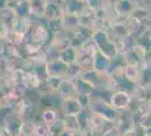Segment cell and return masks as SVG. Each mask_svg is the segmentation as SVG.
<instances>
[{"instance_id":"3","label":"cell","mask_w":151,"mask_h":136,"mask_svg":"<svg viewBox=\"0 0 151 136\" xmlns=\"http://www.w3.org/2000/svg\"><path fill=\"white\" fill-rule=\"evenodd\" d=\"M96 52H97V49L95 47L94 42L90 40L89 42L85 43L83 45L79 47L77 49V59H76V63L79 65V67L81 68L82 71L93 69Z\"/></svg>"},{"instance_id":"28","label":"cell","mask_w":151,"mask_h":136,"mask_svg":"<svg viewBox=\"0 0 151 136\" xmlns=\"http://www.w3.org/2000/svg\"><path fill=\"white\" fill-rule=\"evenodd\" d=\"M58 59L64 63L65 65L73 64L76 63V59H77V49L75 47H69V48L63 49L61 51H59Z\"/></svg>"},{"instance_id":"11","label":"cell","mask_w":151,"mask_h":136,"mask_svg":"<svg viewBox=\"0 0 151 136\" xmlns=\"http://www.w3.org/2000/svg\"><path fill=\"white\" fill-rule=\"evenodd\" d=\"M68 65H65L59 59L49 60L45 63V73L47 77H61L64 78Z\"/></svg>"},{"instance_id":"19","label":"cell","mask_w":151,"mask_h":136,"mask_svg":"<svg viewBox=\"0 0 151 136\" xmlns=\"http://www.w3.org/2000/svg\"><path fill=\"white\" fill-rule=\"evenodd\" d=\"M61 27L63 31L72 34L79 27V16L75 14H63L60 18Z\"/></svg>"},{"instance_id":"18","label":"cell","mask_w":151,"mask_h":136,"mask_svg":"<svg viewBox=\"0 0 151 136\" xmlns=\"http://www.w3.org/2000/svg\"><path fill=\"white\" fill-rule=\"evenodd\" d=\"M130 17L133 20H135L141 27H150V22H151L150 9H145V8L138 6L132 12V14L130 15Z\"/></svg>"},{"instance_id":"13","label":"cell","mask_w":151,"mask_h":136,"mask_svg":"<svg viewBox=\"0 0 151 136\" xmlns=\"http://www.w3.org/2000/svg\"><path fill=\"white\" fill-rule=\"evenodd\" d=\"M51 38L49 40L51 44L55 47L59 51H61L65 48L72 47V40H71V34L67 33L63 30H60L58 32L50 34Z\"/></svg>"},{"instance_id":"29","label":"cell","mask_w":151,"mask_h":136,"mask_svg":"<svg viewBox=\"0 0 151 136\" xmlns=\"http://www.w3.org/2000/svg\"><path fill=\"white\" fill-rule=\"evenodd\" d=\"M41 83V79L33 71H26L25 76H24V84L28 91H36L38 89V85Z\"/></svg>"},{"instance_id":"4","label":"cell","mask_w":151,"mask_h":136,"mask_svg":"<svg viewBox=\"0 0 151 136\" xmlns=\"http://www.w3.org/2000/svg\"><path fill=\"white\" fill-rule=\"evenodd\" d=\"M50 34L47 31V27L45 23L41 20H34L32 23L31 30L26 36V42H34L38 44H45L49 42Z\"/></svg>"},{"instance_id":"35","label":"cell","mask_w":151,"mask_h":136,"mask_svg":"<svg viewBox=\"0 0 151 136\" xmlns=\"http://www.w3.org/2000/svg\"><path fill=\"white\" fill-rule=\"evenodd\" d=\"M137 125L140 126L142 129H147V128H151V113L149 115H145V116L137 117Z\"/></svg>"},{"instance_id":"12","label":"cell","mask_w":151,"mask_h":136,"mask_svg":"<svg viewBox=\"0 0 151 136\" xmlns=\"http://www.w3.org/2000/svg\"><path fill=\"white\" fill-rule=\"evenodd\" d=\"M63 14L64 13H63L62 0H47L43 20H60Z\"/></svg>"},{"instance_id":"2","label":"cell","mask_w":151,"mask_h":136,"mask_svg":"<svg viewBox=\"0 0 151 136\" xmlns=\"http://www.w3.org/2000/svg\"><path fill=\"white\" fill-rule=\"evenodd\" d=\"M87 110L90 113L98 115V116L103 117L107 121H111L114 124L116 121V118L119 115V111L113 109L108 101H106L105 99H103L101 97H97V95H93L90 97Z\"/></svg>"},{"instance_id":"20","label":"cell","mask_w":151,"mask_h":136,"mask_svg":"<svg viewBox=\"0 0 151 136\" xmlns=\"http://www.w3.org/2000/svg\"><path fill=\"white\" fill-rule=\"evenodd\" d=\"M62 123L65 132L70 135H78L82 129L78 116H62Z\"/></svg>"},{"instance_id":"17","label":"cell","mask_w":151,"mask_h":136,"mask_svg":"<svg viewBox=\"0 0 151 136\" xmlns=\"http://www.w3.org/2000/svg\"><path fill=\"white\" fill-rule=\"evenodd\" d=\"M142 71L138 65H124L122 67V76L126 82L133 85H138L141 79Z\"/></svg>"},{"instance_id":"34","label":"cell","mask_w":151,"mask_h":136,"mask_svg":"<svg viewBox=\"0 0 151 136\" xmlns=\"http://www.w3.org/2000/svg\"><path fill=\"white\" fill-rule=\"evenodd\" d=\"M34 136H50V126L41 120H36Z\"/></svg>"},{"instance_id":"1","label":"cell","mask_w":151,"mask_h":136,"mask_svg":"<svg viewBox=\"0 0 151 136\" xmlns=\"http://www.w3.org/2000/svg\"><path fill=\"white\" fill-rule=\"evenodd\" d=\"M91 41L94 42L97 51L103 53L104 56H106L107 58L114 59L119 56L116 44L112 40V38L109 36V34L107 33L106 30L95 31L93 34V38H91Z\"/></svg>"},{"instance_id":"36","label":"cell","mask_w":151,"mask_h":136,"mask_svg":"<svg viewBox=\"0 0 151 136\" xmlns=\"http://www.w3.org/2000/svg\"><path fill=\"white\" fill-rule=\"evenodd\" d=\"M122 136H143V129H142L140 126L135 125L131 129L124 132V133L122 134Z\"/></svg>"},{"instance_id":"38","label":"cell","mask_w":151,"mask_h":136,"mask_svg":"<svg viewBox=\"0 0 151 136\" xmlns=\"http://www.w3.org/2000/svg\"><path fill=\"white\" fill-rule=\"evenodd\" d=\"M6 55V42L0 40V57Z\"/></svg>"},{"instance_id":"37","label":"cell","mask_w":151,"mask_h":136,"mask_svg":"<svg viewBox=\"0 0 151 136\" xmlns=\"http://www.w3.org/2000/svg\"><path fill=\"white\" fill-rule=\"evenodd\" d=\"M101 136H122V133L120 132V129L114 125L111 128L106 129L104 133H101Z\"/></svg>"},{"instance_id":"32","label":"cell","mask_w":151,"mask_h":136,"mask_svg":"<svg viewBox=\"0 0 151 136\" xmlns=\"http://www.w3.org/2000/svg\"><path fill=\"white\" fill-rule=\"evenodd\" d=\"M34 129H35V121L33 120L23 121L18 136H34Z\"/></svg>"},{"instance_id":"33","label":"cell","mask_w":151,"mask_h":136,"mask_svg":"<svg viewBox=\"0 0 151 136\" xmlns=\"http://www.w3.org/2000/svg\"><path fill=\"white\" fill-rule=\"evenodd\" d=\"M8 89L7 86L0 87V110L9 109L12 107V102L8 97Z\"/></svg>"},{"instance_id":"21","label":"cell","mask_w":151,"mask_h":136,"mask_svg":"<svg viewBox=\"0 0 151 136\" xmlns=\"http://www.w3.org/2000/svg\"><path fill=\"white\" fill-rule=\"evenodd\" d=\"M72 82L75 84L79 97H91L93 95H95V93H96L95 87L91 84L87 83L86 81H83L81 77H77Z\"/></svg>"},{"instance_id":"23","label":"cell","mask_w":151,"mask_h":136,"mask_svg":"<svg viewBox=\"0 0 151 136\" xmlns=\"http://www.w3.org/2000/svg\"><path fill=\"white\" fill-rule=\"evenodd\" d=\"M60 118H62V115L61 112H59L58 109H54V108H46V109H42L40 110V113H38L37 120H41L45 123L46 125H53L57 120H59Z\"/></svg>"},{"instance_id":"26","label":"cell","mask_w":151,"mask_h":136,"mask_svg":"<svg viewBox=\"0 0 151 136\" xmlns=\"http://www.w3.org/2000/svg\"><path fill=\"white\" fill-rule=\"evenodd\" d=\"M111 61H112V59L107 58L106 56H104L99 51H97L94 59L93 69L98 71V73H107L109 67H111Z\"/></svg>"},{"instance_id":"9","label":"cell","mask_w":151,"mask_h":136,"mask_svg":"<svg viewBox=\"0 0 151 136\" xmlns=\"http://www.w3.org/2000/svg\"><path fill=\"white\" fill-rule=\"evenodd\" d=\"M59 107L62 116H79L83 110L79 99H62Z\"/></svg>"},{"instance_id":"25","label":"cell","mask_w":151,"mask_h":136,"mask_svg":"<svg viewBox=\"0 0 151 136\" xmlns=\"http://www.w3.org/2000/svg\"><path fill=\"white\" fill-rule=\"evenodd\" d=\"M79 16V25L86 28H90L94 31V25L96 22V14L93 12L91 9H89L88 7L86 6V8L82 10L81 14L78 15Z\"/></svg>"},{"instance_id":"39","label":"cell","mask_w":151,"mask_h":136,"mask_svg":"<svg viewBox=\"0 0 151 136\" xmlns=\"http://www.w3.org/2000/svg\"><path fill=\"white\" fill-rule=\"evenodd\" d=\"M9 6V0H0V12L7 9Z\"/></svg>"},{"instance_id":"27","label":"cell","mask_w":151,"mask_h":136,"mask_svg":"<svg viewBox=\"0 0 151 136\" xmlns=\"http://www.w3.org/2000/svg\"><path fill=\"white\" fill-rule=\"evenodd\" d=\"M16 18L19 20H31V10L28 1H17V4L12 8Z\"/></svg>"},{"instance_id":"22","label":"cell","mask_w":151,"mask_h":136,"mask_svg":"<svg viewBox=\"0 0 151 136\" xmlns=\"http://www.w3.org/2000/svg\"><path fill=\"white\" fill-rule=\"evenodd\" d=\"M47 0H29V10H31V18L34 20H43Z\"/></svg>"},{"instance_id":"30","label":"cell","mask_w":151,"mask_h":136,"mask_svg":"<svg viewBox=\"0 0 151 136\" xmlns=\"http://www.w3.org/2000/svg\"><path fill=\"white\" fill-rule=\"evenodd\" d=\"M112 1L113 0H86V6L93 12L97 13L112 6Z\"/></svg>"},{"instance_id":"14","label":"cell","mask_w":151,"mask_h":136,"mask_svg":"<svg viewBox=\"0 0 151 136\" xmlns=\"http://www.w3.org/2000/svg\"><path fill=\"white\" fill-rule=\"evenodd\" d=\"M94 31L90 28H86L79 26L75 32L71 34V40H72V47H75L76 49H78L79 47L83 45L85 43L89 42L93 38Z\"/></svg>"},{"instance_id":"7","label":"cell","mask_w":151,"mask_h":136,"mask_svg":"<svg viewBox=\"0 0 151 136\" xmlns=\"http://www.w3.org/2000/svg\"><path fill=\"white\" fill-rule=\"evenodd\" d=\"M114 125L120 129L122 134L134 127L137 125V118H135V115H134L132 109L129 108L126 110L119 111V115H117L116 121Z\"/></svg>"},{"instance_id":"5","label":"cell","mask_w":151,"mask_h":136,"mask_svg":"<svg viewBox=\"0 0 151 136\" xmlns=\"http://www.w3.org/2000/svg\"><path fill=\"white\" fill-rule=\"evenodd\" d=\"M112 126H114V123L107 121L103 117L95 115V113H90L87 110V115L85 117V123L82 125V128L86 127V128H88V129L93 130V132L101 135V133H104L108 128H111Z\"/></svg>"},{"instance_id":"40","label":"cell","mask_w":151,"mask_h":136,"mask_svg":"<svg viewBox=\"0 0 151 136\" xmlns=\"http://www.w3.org/2000/svg\"><path fill=\"white\" fill-rule=\"evenodd\" d=\"M83 1H86V0H83Z\"/></svg>"},{"instance_id":"16","label":"cell","mask_w":151,"mask_h":136,"mask_svg":"<svg viewBox=\"0 0 151 136\" xmlns=\"http://www.w3.org/2000/svg\"><path fill=\"white\" fill-rule=\"evenodd\" d=\"M130 94L132 97L133 103L150 101V84L134 85Z\"/></svg>"},{"instance_id":"15","label":"cell","mask_w":151,"mask_h":136,"mask_svg":"<svg viewBox=\"0 0 151 136\" xmlns=\"http://www.w3.org/2000/svg\"><path fill=\"white\" fill-rule=\"evenodd\" d=\"M57 94L61 100L62 99H78L79 97L73 82L70 79H67V78L61 79V83L58 87Z\"/></svg>"},{"instance_id":"24","label":"cell","mask_w":151,"mask_h":136,"mask_svg":"<svg viewBox=\"0 0 151 136\" xmlns=\"http://www.w3.org/2000/svg\"><path fill=\"white\" fill-rule=\"evenodd\" d=\"M63 13L79 15L86 8V1L83 0H62Z\"/></svg>"},{"instance_id":"8","label":"cell","mask_w":151,"mask_h":136,"mask_svg":"<svg viewBox=\"0 0 151 136\" xmlns=\"http://www.w3.org/2000/svg\"><path fill=\"white\" fill-rule=\"evenodd\" d=\"M23 121L24 120L22 119V117L19 116L18 113L10 110L4 117V121H2L1 126L10 136H18L19 129H20Z\"/></svg>"},{"instance_id":"10","label":"cell","mask_w":151,"mask_h":136,"mask_svg":"<svg viewBox=\"0 0 151 136\" xmlns=\"http://www.w3.org/2000/svg\"><path fill=\"white\" fill-rule=\"evenodd\" d=\"M112 6L116 16L130 17L133 10L138 7V2L134 0H113Z\"/></svg>"},{"instance_id":"6","label":"cell","mask_w":151,"mask_h":136,"mask_svg":"<svg viewBox=\"0 0 151 136\" xmlns=\"http://www.w3.org/2000/svg\"><path fill=\"white\" fill-rule=\"evenodd\" d=\"M108 102L112 105V108L116 111H123L129 109L132 105L133 100L130 92L124 90H117L111 93Z\"/></svg>"},{"instance_id":"31","label":"cell","mask_w":151,"mask_h":136,"mask_svg":"<svg viewBox=\"0 0 151 136\" xmlns=\"http://www.w3.org/2000/svg\"><path fill=\"white\" fill-rule=\"evenodd\" d=\"M81 71H82V69L79 67V65H78L77 63L70 64V65H68V68H67V73H65L64 78L70 79V81H75L76 78L80 76Z\"/></svg>"}]
</instances>
